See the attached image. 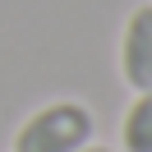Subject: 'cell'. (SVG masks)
I'll return each instance as SVG.
<instances>
[{
  "label": "cell",
  "mask_w": 152,
  "mask_h": 152,
  "mask_svg": "<svg viewBox=\"0 0 152 152\" xmlns=\"http://www.w3.org/2000/svg\"><path fill=\"white\" fill-rule=\"evenodd\" d=\"M92 129H97L92 111L83 102L60 97V102L37 106L14 129V152H78L92 143Z\"/></svg>",
  "instance_id": "1"
},
{
  "label": "cell",
  "mask_w": 152,
  "mask_h": 152,
  "mask_svg": "<svg viewBox=\"0 0 152 152\" xmlns=\"http://www.w3.org/2000/svg\"><path fill=\"white\" fill-rule=\"evenodd\" d=\"M120 74L134 92L152 88V5L129 10L120 32Z\"/></svg>",
  "instance_id": "2"
},
{
  "label": "cell",
  "mask_w": 152,
  "mask_h": 152,
  "mask_svg": "<svg viewBox=\"0 0 152 152\" xmlns=\"http://www.w3.org/2000/svg\"><path fill=\"white\" fill-rule=\"evenodd\" d=\"M120 143L124 152H152V88H143L129 102V111L120 120Z\"/></svg>",
  "instance_id": "3"
},
{
  "label": "cell",
  "mask_w": 152,
  "mask_h": 152,
  "mask_svg": "<svg viewBox=\"0 0 152 152\" xmlns=\"http://www.w3.org/2000/svg\"><path fill=\"white\" fill-rule=\"evenodd\" d=\"M78 152H111V148H97V143H88V148H78Z\"/></svg>",
  "instance_id": "4"
}]
</instances>
